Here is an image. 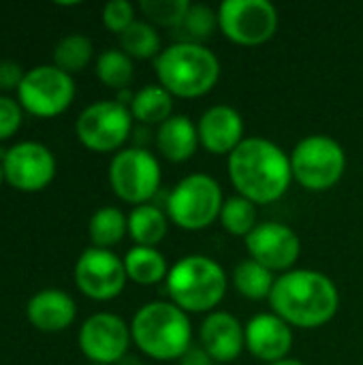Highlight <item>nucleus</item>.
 Segmentation results:
<instances>
[{
	"mask_svg": "<svg viewBox=\"0 0 363 365\" xmlns=\"http://www.w3.org/2000/svg\"><path fill=\"white\" fill-rule=\"evenodd\" d=\"M218 28V11L208 4H190L184 19L178 28H173L178 43H197L203 45Z\"/></svg>",
	"mask_w": 363,
	"mask_h": 365,
	"instance_id": "nucleus-26",
	"label": "nucleus"
},
{
	"mask_svg": "<svg viewBox=\"0 0 363 365\" xmlns=\"http://www.w3.org/2000/svg\"><path fill=\"white\" fill-rule=\"evenodd\" d=\"M246 250L252 261L270 272H291L302 252L297 233L282 222H259L246 237Z\"/></svg>",
	"mask_w": 363,
	"mask_h": 365,
	"instance_id": "nucleus-15",
	"label": "nucleus"
},
{
	"mask_svg": "<svg viewBox=\"0 0 363 365\" xmlns=\"http://www.w3.org/2000/svg\"><path fill=\"white\" fill-rule=\"evenodd\" d=\"M133 130V113L118 101L88 105L75 124L77 139L92 152H116Z\"/></svg>",
	"mask_w": 363,
	"mask_h": 365,
	"instance_id": "nucleus-11",
	"label": "nucleus"
},
{
	"mask_svg": "<svg viewBox=\"0 0 363 365\" xmlns=\"http://www.w3.org/2000/svg\"><path fill=\"white\" fill-rule=\"evenodd\" d=\"M124 269H126L128 280L143 284V287L167 280V274H169L165 257L156 248H148V246L131 248L124 257Z\"/></svg>",
	"mask_w": 363,
	"mask_h": 365,
	"instance_id": "nucleus-22",
	"label": "nucleus"
},
{
	"mask_svg": "<svg viewBox=\"0 0 363 365\" xmlns=\"http://www.w3.org/2000/svg\"><path fill=\"white\" fill-rule=\"evenodd\" d=\"M154 68L158 86L180 98H199L208 94L220 77V62L216 53L197 43L175 41L158 53Z\"/></svg>",
	"mask_w": 363,
	"mask_h": 365,
	"instance_id": "nucleus-3",
	"label": "nucleus"
},
{
	"mask_svg": "<svg viewBox=\"0 0 363 365\" xmlns=\"http://www.w3.org/2000/svg\"><path fill=\"white\" fill-rule=\"evenodd\" d=\"M116 365H143V364H141V361H139L137 357H133V355H126V357H124L122 361H118Z\"/></svg>",
	"mask_w": 363,
	"mask_h": 365,
	"instance_id": "nucleus-36",
	"label": "nucleus"
},
{
	"mask_svg": "<svg viewBox=\"0 0 363 365\" xmlns=\"http://www.w3.org/2000/svg\"><path fill=\"white\" fill-rule=\"evenodd\" d=\"M156 148L171 163H184L193 158L199 148L197 126L186 115H171L158 126Z\"/></svg>",
	"mask_w": 363,
	"mask_h": 365,
	"instance_id": "nucleus-20",
	"label": "nucleus"
},
{
	"mask_svg": "<svg viewBox=\"0 0 363 365\" xmlns=\"http://www.w3.org/2000/svg\"><path fill=\"white\" fill-rule=\"evenodd\" d=\"M223 205L220 184L205 173H193L180 180L171 190L167 199V216L184 231H201L220 218Z\"/></svg>",
	"mask_w": 363,
	"mask_h": 365,
	"instance_id": "nucleus-7",
	"label": "nucleus"
},
{
	"mask_svg": "<svg viewBox=\"0 0 363 365\" xmlns=\"http://www.w3.org/2000/svg\"><path fill=\"white\" fill-rule=\"evenodd\" d=\"M233 284L235 291L246 299H270L272 289L276 284V276L267 267L248 259L233 269Z\"/></svg>",
	"mask_w": 363,
	"mask_h": 365,
	"instance_id": "nucleus-25",
	"label": "nucleus"
},
{
	"mask_svg": "<svg viewBox=\"0 0 363 365\" xmlns=\"http://www.w3.org/2000/svg\"><path fill=\"white\" fill-rule=\"evenodd\" d=\"M90 365H98V364H90Z\"/></svg>",
	"mask_w": 363,
	"mask_h": 365,
	"instance_id": "nucleus-39",
	"label": "nucleus"
},
{
	"mask_svg": "<svg viewBox=\"0 0 363 365\" xmlns=\"http://www.w3.org/2000/svg\"><path fill=\"white\" fill-rule=\"evenodd\" d=\"M131 327L111 312H96L83 321L79 329L81 353L98 365H113L128 355Z\"/></svg>",
	"mask_w": 363,
	"mask_h": 365,
	"instance_id": "nucleus-14",
	"label": "nucleus"
},
{
	"mask_svg": "<svg viewBox=\"0 0 363 365\" xmlns=\"http://www.w3.org/2000/svg\"><path fill=\"white\" fill-rule=\"evenodd\" d=\"M4 182V171H2V163H0V184Z\"/></svg>",
	"mask_w": 363,
	"mask_h": 365,
	"instance_id": "nucleus-38",
	"label": "nucleus"
},
{
	"mask_svg": "<svg viewBox=\"0 0 363 365\" xmlns=\"http://www.w3.org/2000/svg\"><path fill=\"white\" fill-rule=\"evenodd\" d=\"M218 28L235 45H263L278 30V11L267 0H225L218 6Z\"/></svg>",
	"mask_w": 363,
	"mask_h": 365,
	"instance_id": "nucleus-10",
	"label": "nucleus"
},
{
	"mask_svg": "<svg viewBox=\"0 0 363 365\" xmlns=\"http://www.w3.org/2000/svg\"><path fill=\"white\" fill-rule=\"evenodd\" d=\"M126 233H128V218L118 207H101L92 214L88 222V235L94 248L109 250L111 246L120 244Z\"/></svg>",
	"mask_w": 363,
	"mask_h": 365,
	"instance_id": "nucleus-24",
	"label": "nucleus"
},
{
	"mask_svg": "<svg viewBox=\"0 0 363 365\" xmlns=\"http://www.w3.org/2000/svg\"><path fill=\"white\" fill-rule=\"evenodd\" d=\"M4 182L19 192H39L56 178V158L39 141H21L6 150L2 160Z\"/></svg>",
	"mask_w": 363,
	"mask_h": 365,
	"instance_id": "nucleus-13",
	"label": "nucleus"
},
{
	"mask_svg": "<svg viewBox=\"0 0 363 365\" xmlns=\"http://www.w3.org/2000/svg\"><path fill=\"white\" fill-rule=\"evenodd\" d=\"M229 178L240 197L255 205L274 203L293 182L291 156L265 137H248L229 154Z\"/></svg>",
	"mask_w": 363,
	"mask_h": 365,
	"instance_id": "nucleus-1",
	"label": "nucleus"
},
{
	"mask_svg": "<svg viewBox=\"0 0 363 365\" xmlns=\"http://www.w3.org/2000/svg\"><path fill=\"white\" fill-rule=\"evenodd\" d=\"M160 165L143 148L120 150L109 163V184L116 197L126 203L145 205L160 188Z\"/></svg>",
	"mask_w": 363,
	"mask_h": 365,
	"instance_id": "nucleus-8",
	"label": "nucleus"
},
{
	"mask_svg": "<svg viewBox=\"0 0 363 365\" xmlns=\"http://www.w3.org/2000/svg\"><path fill=\"white\" fill-rule=\"evenodd\" d=\"M276 317L300 329H317L327 325L340 304L336 284L315 269H291L276 278L270 295Z\"/></svg>",
	"mask_w": 363,
	"mask_h": 365,
	"instance_id": "nucleus-2",
	"label": "nucleus"
},
{
	"mask_svg": "<svg viewBox=\"0 0 363 365\" xmlns=\"http://www.w3.org/2000/svg\"><path fill=\"white\" fill-rule=\"evenodd\" d=\"M270 365H304L302 361H297V359H282V361H278V364H270Z\"/></svg>",
	"mask_w": 363,
	"mask_h": 365,
	"instance_id": "nucleus-37",
	"label": "nucleus"
},
{
	"mask_svg": "<svg viewBox=\"0 0 363 365\" xmlns=\"http://www.w3.org/2000/svg\"><path fill=\"white\" fill-rule=\"evenodd\" d=\"M259 214H257V205L244 197H231L225 201L223 210H220V225L227 233L235 235V237H248L255 227L259 225Z\"/></svg>",
	"mask_w": 363,
	"mask_h": 365,
	"instance_id": "nucleus-29",
	"label": "nucleus"
},
{
	"mask_svg": "<svg viewBox=\"0 0 363 365\" xmlns=\"http://www.w3.org/2000/svg\"><path fill=\"white\" fill-rule=\"evenodd\" d=\"M28 321L45 334H58L73 325L77 306L73 297L60 289H43L34 293L26 306Z\"/></svg>",
	"mask_w": 363,
	"mask_h": 365,
	"instance_id": "nucleus-19",
	"label": "nucleus"
},
{
	"mask_svg": "<svg viewBox=\"0 0 363 365\" xmlns=\"http://www.w3.org/2000/svg\"><path fill=\"white\" fill-rule=\"evenodd\" d=\"M133 58L122 49H105L96 58V77L113 90H126L133 81Z\"/></svg>",
	"mask_w": 363,
	"mask_h": 365,
	"instance_id": "nucleus-30",
	"label": "nucleus"
},
{
	"mask_svg": "<svg viewBox=\"0 0 363 365\" xmlns=\"http://www.w3.org/2000/svg\"><path fill=\"white\" fill-rule=\"evenodd\" d=\"M92 53H94V47L86 34H77V32L66 34L64 38L58 41V45L53 49V64L60 71L73 75V73L83 71L90 64Z\"/></svg>",
	"mask_w": 363,
	"mask_h": 365,
	"instance_id": "nucleus-27",
	"label": "nucleus"
},
{
	"mask_svg": "<svg viewBox=\"0 0 363 365\" xmlns=\"http://www.w3.org/2000/svg\"><path fill=\"white\" fill-rule=\"evenodd\" d=\"M139 6L152 24L163 26V28H178L190 2L188 0H141Z\"/></svg>",
	"mask_w": 363,
	"mask_h": 365,
	"instance_id": "nucleus-31",
	"label": "nucleus"
},
{
	"mask_svg": "<svg viewBox=\"0 0 363 365\" xmlns=\"http://www.w3.org/2000/svg\"><path fill=\"white\" fill-rule=\"evenodd\" d=\"M124 259L103 248H88L75 263V284L77 289L96 302H109L118 297L126 287Z\"/></svg>",
	"mask_w": 363,
	"mask_h": 365,
	"instance_id": "nucleus-12",
	"label": "nucleus"
},
{
	"mask_svg": "<svg viewBox=\"0 0 363 365\" xmlns=\"http://www.w3.org/2000/svg\"><path fill=\"white\" fill-rule=\"evenodd\" d=\"M167 291L171 304L188 312L214 310L227 293L225 269L203 255H190L180 259L167 274Z\"/></svg>",
	"mask_w": 363,
	"mask_h": 365,
	"instance_id": "nucleus-5",
	"label": "nucleus"
},
{
	"mask_svg": "<svg viewBox=\"0 0 363 365\" xmlns=\"http://www.w3.org/2000/svg\"><path fill=\"white\" fill-rule=\"evenodd\" d=\"M212 357L203 351V346H190L182 357L180 365H212Z\"/></svg>",
	"mask_w": 363,
	"mask_h": 365,
	"instance_id": "nucleus-35",
	"label": "nucleus"
},
{
	"mask_svg": "<svg viewBox=\"0 0 363 365\" xmlns=\"http://www.w3.org/2000/svg\"><path fill=\"white\" fill-rule=\"evenodd\" d=\"M199 340L203 351L218 364H231L235 361L244 346H246V334L242 323L229 314V312H212L201 323Z\"/></svg>",
	"mask_w": 363,
	"mask_h": 365,
	"instance_id": "nucleus-18",
	"label": "nucleus"
},
{
	"mask_svg": "<svg viewBox=\"0 0 363 365\" xmlns=\"http://www.w3.org/2000/svg\"><path fill=\"white\" fill-rule=\"evenodd\" d=\"M197 133L199 145H203L210 154L229 156L244 141V120L237 109L229 105H216L201 115Z\"/></svg>",
	"mask_w": 363,
	"mask_h": 365,
	"instance_id": "nucleus-17",
	"label": "nucleus"
},
{
	"mask_svg": "<svg viewBox=\"0 0 363 365\" xmlns=\"http://www.w3.org/2000/svg\"><path fill=\"white\" fill-rule=\"evenodd\" d=\"M246 349L265 364H278L289 359L293 349V331L291 325L285 323L276 314H257L244 327Z\"/></svg>",
	"mask_w": 363,
	"mask_h": 365,
	"instance_id": "nucleus-16",
	"label": "nucleus"
},
{
	"mask_svg": "<svg viewBox=\"0 0 363 365\" xmlns=\"http://www.w3.org/2000/svg\"><path fill=\"white\" fill-rule=\"evenodd\" d=\"M131 336L137 349L158 361L180 359L193 344L188 314L175 304L152 302L137 310L131 323Z\"/></svg>",
	"mask_w": 363,
	"mask_h": 365,
	"instance_id": "nucleus-4",
	"label": "nucleus"
},
{
	"mask_svg": "<svg viewBox=\"0 0 363 365\" xmlns=\"http://www.w3.org/2000/svg\"><path fill=\"white\" fill-rule=\"evenodd\" d=\"M293 180L312 192L334 188L347 171V154L342 145L327 135L304 137L291 154Z\"/></svg>",
	"mask_w": 363,
	"mask_h": 365,
	"instance_id": "nucleus-6",
	"label": "nucleus"
},
{
	"mask_svg": "<svg viewBox=\"0 0 363 365\" xmlns=\"http://www.w3.org/2000/svg\"><path fill=\"white\" fill-rule=\"evenodd\" d=\"M26 73L21 71V66L13 60H2L0 62V90L4 92H17L21 81H24Z\"/></svg>",
	"mask_w": 363,
	"mask_h": 365,
	"instance_id": "nucleus-34",
	"label": "nucleus"
},
{
	"mask_svg": "<svg viewBox=\"0 0 363 365\" xmlns=\"http://www.w3.org/2000/svg\"><path fill=\"white\" fill-rule=\"evenodd\" d=\"M167 218L169 216H165V212L156 205H137L128 214V235L135 246L156 248V244H160L167 235Z\"/></svg>",
	"mask_w": 363,
	"mask_h": 365,
	"instance_id": "nucleus-21",
	"label": "nucleus"
},
{
	"mask_svg": "<svg viewBox=\"0 0 363 365\" xmlns=\"http://www.w3.org/2000/svg\"><path fill=\"white\" fill-rule=\"evenodd\" d=\"M120 45L122 51L131 58L137 60H148V58H158L160 49V36L156 28L148 21H135L131 28H126L120 34Z\"/></svg>",
	"mask_w": 363,
	"mask_h": 365,
	"instance_id": "nucleus-28",
	"label": "nucleus"
},
{
	"mask_svg": "<svg viewBox=\"0 0 363 365\" xmlns=\"http://www.w3.org/2000/svg\"><path fill=\"white\" fill-rule=\"evenodd\" d=\"M24 109L11 96H0V141L13 137L21 126Z\"/></svg>",
	"mask_w": 363,
	"mask_h": 365,
	"instance_id": "nucleus-33",
	"label": "nucleus"
},
{
	"mask_svg": "<svg viewBox=\"0 0 363 365\" xmlns=\"http://www.w3.org/2000/svg\"><path fill=\"white\" fill-rule=\"evenodd\" d=\"M73 98V75L60 71L56 64H41L30 68L17 90V103L21 109L36 118H56L64 113Z\"/></svg>",
	"mask_w": 363,
	"mask_h": 365,
	"instance_id": "nucleus-9",
	"label": "nucleus"
},
{
	"mask_svg": "<svg viewBox=\"0 0 363 365\" xmlns=\"http://www.w3.org/2000/svg\"><path fill=\"white\" fill-rule=\"evenodd\" d=\"M135 21V6L128 0H111L103 6V24L116 34H122Z\"/></svg>",
	"mask_w": 363,
	"mask_h": 365,
	"instance_id": "nucleus-32",
	"label": "nucleus"
},
{
	"mask_svg": "<svg viewBox=\"0 0 363 365\" xmlns=\"http://www.w3.org/2000/svg\"><path fill=\"white\" fill-rule=\"evenodd\" d=\"M128 109L133 113V120L160 126L173 115V96L163 86H145L133 96Z\"/></svg>",
	"mask_w": 363,
	"mask_h": 365,
	"instance_id": "nucleus-23",
	"label": "nucleus"
}]
</instances>
